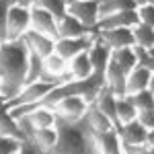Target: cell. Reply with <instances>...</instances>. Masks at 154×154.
<instances>
[{
	"label": "cell",
	"mask_w": 154,
	"mask_h": 154,
	"mask_svg": "<svg viewBox=\"0 0 154 154\" xmlns=\"http://www.w3.org/2000/svg\"><path fill=\"white\" fill-rule=\"evenodd\" d=\"M29 48L21 39L4 41L0 45V93L4 101H11L23 91L27 70H29Z\"/></svg>",
	"instance_id": "1"
},
{
	"label": "cell",
	"mask_w": 154,
	"mask_h": 154,
	"mask_svg": "<svg viewBox=\"0 0 154 154\" xmlns=\"http://www.w3.org/2000/svg\"><path fill=\"white\" fill-rule=\"evenodd\" d=\"M56 130H58V142L54 146V154H99L95 146V136L88 128V121H66L56 119Z\"/></svg>",
	"instance_id": "2"
},
{
	"label": "cell",
	"mask_w": 154,
	"mask_h": 154,
	"mask_svg": "<svg viewBox=\"0 0 154 154\" xmlns=\"http://www.w3.org/2000/svg\"><path fill=\"white\" fill-rule=\"evenodd\" d=\"M31 29V6L14 2L6 14V41H14Z\"/></svg>",
	"instance_id": "3"
},
{
	"label": "cell",
	"mask_w": 154,
	"mask_h": 154,
	"mask_svg": "<svg viewBox=\"0 0 154 154\" xmlns=\"http://www.w3.org/2000/svg\"><path fill=\"white\" fill-rule=\"evenodd\" d=\"M101 0H74L68 2V14L76 17L91 31H97V23L101 19Z\"/></svg>",
	"instance_id": "4"
},
{
	"label": "cell",
	"mask_w": 154,
	"mask_h": 154,
	"mask_svg": "<svg viewBox=\"0 0 154 154\" xmlns=\"http://www.w3.org/2000/svg\"><path fill=\"white\" fill-rule=\"evenodd\" d=\"M58 84L54 82H45V80H37V82H31L23 86V91L19 93V95L11 99V101H6V105L8 107H17V105H37L41 99H45V97L56 88Z\"/></svg>",
	"instance_id": "5"
},
{
	"label": "cell",
	"mask_w": 154,
	"mask_h": 154,
	"mask_svg": "<svg viewBox=\"0 0 154 154\" xmlns=\"http://www.w3.org/2000/svg\"><path fill=\"white\" fill-rule=\"evenodd\" d=\"M95 39H97V31L91 33V35H82V37H62V39L56 41V54H60L64 60H72L80 51L91 49Z\"/></svg>",
	"instance_id": "6"
},
{
	"label": "cell",
	"mask_w": 154,
	"mask_h": 154,
	"mask_svg": "<svg viewBox=\"0 0 154 154\" xmlns=\"http://www.w3.org/2000/svg\"><path fill=\"white\" fill-rule=\"evenodd\" d=\"M86 109H88V103L78 95L66 97V99H62V101H58L54 105L56 115L60 119H66V121H80L84 117V113H86Z\"/></svg>",
	"instance_id": "7"
},
{
	"label": "cell",
	"mask_w": 154,
	"mask_h": 154,
	"mask_svg": "<svg viewBox=\"0 0 154 154\" xmlns=\"http://www.w3.org/2000/svg\"><path fill=\"white\" fill-rule=\"evenodd\" d=\"M99 39L111 49H121V48H134V33L130 27H119V29H105V31H97Z\"/></svg>",
	"instance_id": "8"
},
{
	"label": "cell",
	"mask_w": 154,
	"mask_h": 154,
	"mask_svg": "<svg viewBox=\"0 0 154 154\" xmlns=\"http://www.w3.org/2000/svg\"><path fill=\"white\" fill-rule=\"evenodd\" d=\"M23 41L27 43L31 54H37L41 58H48L49 54L56 51V39L49 35H43V33H39L35 29H29L23 35Z\"/></svg>",
	"instance_id": "9"
},
{
	"label": "cell",
	"mask_w": 154,
	"mask_h": 154,
	"mask_svg": "<svg viewBox=\"0 0 154 154\" xmlns=\"http://www.w3.org/2000/svg\"><path fill=\"white\" fill-rule=\"evenodd\" d=\"M31 29H35L43 35L54 37L56 41L60 39L58 35V19L51 14V12L43 11V8H37V6H31Z\"/></svg>",
	"instance_id": "10"
},
{
	"label": "cell",
	"mask_w": 154,
	"mask_h": 154,
	"mask_svg": "<svg viewBox=\"0 0 154 154\" xmlns=\"http://www.w3.org/2000/svg\"><path fill=\"white\" fill-rule=\"evenodd\" d=\"M140 23V17H138V8L134 11H119L113 14H107L101 17L99 23H97V31H105V29H119V27H134V25Z\"/></svg>",
	"instance_id": "11"
},
{
	"label": "cell",
	"mask_w": 154,
	"mask_h": 154,
	"mask_svg": "<svg viewBox=\"0 0 154 154\" xmlns=\"http://www.w3.org/2000/svg\"><path fill=\"white\" fill-rule=\"evenodd\" d=\"M95 103H97V107L105 113L107 117L111 119V123L115 125V130H119V128H121V123H119V119H117V95H115L107 84L99 91Z\"/></svg>",
	"instance_id": "12"
},
{
	"label": "cell",
	"mask_w": 154,
	"mask_h": 154,
	"mask_svg": "<svg viewBox=\"0 0 154 154\" xmlns=\"http://www.w3.org/2000/svg\"><path fill=\"white\" fill-rule=\"evenodd\" d=\"M0 136H11L17 140H25V131L19 123V119L11 115V109L6 105V101H0Z\"/></svg>",
	"instance_id": "13"
},
{
	"label": "cell",
	"mask_w": 154,
	"mask_h": 154,
	"mask_svg": "<svg viewBox=\"0 0 154 154\" xmlns=\"http://www.w3.org/2000/svg\"><path fill=\"white\" fill-rule=\"evenodd\" d=\"M95 146L99 154H123L121 150V138H119L117 130H109V131H101L95 134Z\"/></svg>",
	"instance_id": "14"
},
{
	"label": "cell",
	"mask_w": 154,
	"mask_h": 154,
	"mask_svg": "<svg viewBox=\"0 0 154 154\" xmlns=\"http://www.w3.org/2000/svg\"><path fill=\"white\" fill-rule=\"evenodd\" d=\"M125 80H128V74L121 70V66L115 60L111 58V62L107 64V70H105V84L117 97H123L125 95Z\"/></svg>",
	"instance_id": "15"
},
{
	"label": "cell",
	"mask_w": 154,
	"mask_h": 154,
	"mask_svg": "<svg viewBox=\"0 0 154 154\" xmlns=\"http://www.w3.org/2000/svg\"><path fill=\"white\" fill-rule=\"evenodd\" d=\"M117 134L121 138V142H125V144H146L148 142V130L138 121V117L128 121V123H123L117 130Z\"/></svg>",
	"instance_id": "16"
},
{
	"label": "cell",
	"mask_w": 154,
	"mask_h": 154,
	"mask_svg": "<svg viewBox=\"0 0 154 154\" xmlns=\"http://www.w3.org/2000/svg\"><path fill=\"white\" fill-rule=\"evenodd\" d=\"M91 33H95V31H91L86 25H82L76 17H72V14H68V12L58 21L60 39H62V37H82V35H91Z\"/></svg>",
	"instance_id": "17"
},
{
	"label": "cell",
	"mask_w": 154,
	"mask_h": 154,
	"mask_svg": "<svg viewBox=\"0 0 154 154\" xmlns=\"http://www.w3.org/2000/svg\"><path fill=\"white\" fill-rule=\"evenodd\" d=\"M84 119L88 121V128L95 131V134H101V131H109V130H115V125L111 123V119L107 117L105 113L97 107V103H91L86 113H84Z\"/></svg>",
	"instance_id": "18"
},
{
	"label": "cell",
	"mask_w": 154,
	"mask_h": 154,
	"mask_svg": "<svg viewBox=\"0 0 154 154\" xmlns=\"http://www.w3.org/2000/svg\"><path fill=\"white\" fill-rule=\"evenodd\" d=\"M150 76H152L150 70H146V68H142V66H136V68L128 74V80H125V95H134V93L146 91L148 84H150Z\"/></svg>",
	"instance_id": "19"
},
{
	"label": "cell",
	"mask_w": 154,
	"mask_h": 154,
	"mask_svg": "<svg viewBox=\"0 0 154 154\" xmlns=\"http://www.w3.org/2000/svg\"><path fill=\"white\" fill-rule=\"evenodd\" d=\"M25 117L31 121V125H33V128H54L58 115H56L54 107L39 105V107H33Z\"/></svg>",
	"instance_id": "20"
},
{
	"label": "cell",
	"mask_w": 154,
	"mask_h": 154,
	"mask_svg": "<svg viewBox=\"0 0 154 154\" xmlns=\"http://www.w3.org/2000/svg\"><path fill=\"white\" fill-rule=\"evenodd\" d=\"M88 56H91L93 72H105L107 70V64L111 62V49L107 48L105 43L99 39V35H97L95 43L91 45V49H88Z\"/></svg>",
	"instance_id": "21"
},
{
	"label": "cell",
	"mask_w": 154,
	"mask_h": 154,
	"mask_svg": "<svg viewBox=\"0 0 154 154\" xmlns=\"http://www.w3.org/2000/svg\"><path fill=\"white\" fill-rule=\"evenodd\" d=\"M68 70H70L72 78H76V80L88 78V76L93 74V64H91L88 49H86V51H80L78 56H74L72 60H68Z\"/></svg>",
	"instance_id": "22"
},
{
	"label": "cell",
	"mask_w": 154,
	"mask_h": 154,
	"mask_svg": "<svg viewBox=\"0 0 154 154\" xmlns=\"http://www.w3.org/2000/svg\"><path fill=\"white\" fill-rule=\"evenodd\" d=\"M131 33H134V41L136 45H140L144 49L154 48V29L146 23H138L131 27Z\"/></svg>",
	"instance_id": "23"
},
{
	"label": "cell",
	"mask_w": 154,
	"mask_h": 154,
	"mask_svg": "<svg viewBox=\"0 0 154 154\" xmlns=\"http://www.w3.org/2000/svg\"><path fill=\"white\" fill-rule=\"evenodd\" d=\"M111 58L121 66V70L125 72V74H130V72L138 66V60H136V51H134V48L113 49V51H111Z\"/></svg>",
	"instance_id": "24"
},
{
	"label": "cell",
	"mask_w": 154,
	"mask_h": 154,
	"mask_svg": "<svg viewBox=\"0 0 154 154\" xmlns=\"http://www.w3.org/2000/svg\"><path fill=\"white\" fill-rule=\"evenodd\" d=\"M31 6H37V8H43V11L51 12L60 21L68 12V0H31Z\"/></svg>",
	"instance_id": "25"
},
{
	"label": "cell",
	"mask_w": 154,
	"mask_h": 154,
	"mask_svg": "<svg viewBox=\"0 0 154 154\" xmlns=\"http://www.w3.org/2000/svg\"><path fill=\"white\" fill-rule=\"evenodd\" d=\"M138 8L136 0H101V17H107V14H113V12L119 11H134Z\"/></svg>",
	"instance_id": "26"
},
{
	"label": "cell",
	"mask_w": 154,
	"mask_h": 154,
	"mask_svg": "<svg viewBox=\"0 0 154 154\" xmlns=\"http://www.w3.org/2000/svg\"><path fill=\"white\" fill-rule=\"evenodd\" d=\"M136 117H138L136 105L125 95L117 97V119H119V123L123 125V123H128V121H131V119H136Z\"/></svg>",
	"instance_id": "27"
},
{
	"label": "cell",
	"mask_w": 154,
	"mask_h": 154,
	"mask_svg": "<svg viewBox=\"0 0 154 154\" xmlns=\"http://www.w3.org/2000/svg\"><path fill=\"white\" fill-rule=\"evenodd\" d=\"M31 54V51H29ZM43 58L41 56H37V54H31L29 56V70H27V78H25V86L31 82H37L39 78H41V74H43Z\"/></svg>",
	"instance_id": "28"
},
{
	"label": "cell",
	"mask_w": 154,
	"mask_h": 154,
	"mask_svg": "<svg viewBox=\"0 0 154 154\" xmlns=\"http://www.w3.org/2000/svg\"><path fill=\"white\" fill-rule=\"evenodd\" d=\"M125 97L136 105L138 111H150V109H154V95L148 88L140 91V93H134V95H125Z\"/></svg>",
	"instance_id": "29"
},
{
	"label": "cell",
	"mask_w": 154,
	"mask_h": 154,
	"mask_svg": "<svg viewBox=\"0 0 154 154\" xmlns=\"http://www.w3.org/2000/svg\"><path fill=\"white\" fill-rule=\"evenodd\" d=\"M134 51H136V60H138V66H142L146 70L154 72V56L148 51V49L140 48V45H134Z\"/></svg>",
	"instance_id": "30"
},
{
	"label": "cell",
	"mask_w": 154,
	"mask_h": 154,
	"mask_svg": "<svg viewBox=\"0 0 154 154\" xmlns=\"http://www.w3.org/2000/svg\"><path fill=\"white\" fill-rule=\"evenodd\" d=\"M19 146H21V140L11 136H0V154H17Z\"/></svg>",
	"instance_id": "31"
},
{
	"label": "cell",
	"mask_w": 154,
	"mask_h": 154,
	"mask_svg": "<svg viewBox=\"0 0 154 154\" xmlns=\"http://www.w3.org/2000/svg\"><path fill=\"white\" fill-rule=\"evenodd\" d=\"M14 2H19V0H0V35L4 41H6V14Z\"/></svg>",
	"instance_id": "32"
},
{
	"label": "cell",
	"mask_w": 154,
	"mask_h": 154,
	"mask_svg": "<svg viewBox=\"0 0 154 154\" xmlns=\"http://www.w3.org/2000/svg\"><path fill=\"white\" fill-rule=\"evenodd\" d=\"M138 17H140V23H146L154 29V4H142V6H138Z\"/></svg>",
	"instance_id": "33"
},
{
	"label": "cell",
	"mask_w": 154,
	"mask_h": 154,
	"mask_svg": "<svg viewBox=\"0 0 154 154\" xmlns=\"http://www.w3.org/2000/svg\"><path fill=\"white\" fill-rule=\"evenodd\" d=\"M17 154H48V152L43 148H39L33 140H23L21 146H19V150H17Z\"/></svg>",
	"instance_id": "34"
},
{
	"label": "cell",
	"mask_w": 154,
	"mask_h": 154,
	"mask_svg": "<svg viewBox=\"0 0 154 154\" xmlns=\"http://www.w3.org/2000/svg\"><path fill=\"white\" fill-rule=\"evenodd\" d=\"M138 121L146 130H152L154 128V109H150V111H138Z\"/></svg>",
	"instance_id": "35"
},
{
	"label": "cell",
	"mask_w": 154,
	"mask_h": 154,
	"mask_svg": "<svg viewBox=\"0 0 154 154\" xmlns=\"http://www.w3.org/2000/svg\"><path fill=\"white\" fill-rule=\"evenodd\" d=\"M146 144H152V146H154V128H152V130H148V142H146Z\"/></svg>",
	"instance_id": "36"
},
{
	"label": "cell",
	"mask_w": 154,
	"mask_h": 154,
	"mask_svg": "<svg viewBox=\"0 0 154 154\" xmlns=\"http://www.w3.org/2000/svg\"><path fill=\"white\" fill-rule=\"evenodd\" d=\"M148 91L154 95V72H152V76H150V84H148Z\"/></svg>",
	"instance_id": "37"
},
{
	"label": "cell",
	"mask_w": 154,
	"mask_h": 154,
	"mask_svg": "<svg viewBox=\"0 0 154 154\" xmlns=\"http://www.w3.org/2000/svg\"><path fill=\"white\" fill-rule=\"evenodd\" d=\"M136 4L138 6H142V4H154V0H136Z\"/></svg>",
	"instance_id": "38"
},
{
	"label": "cell",
	"mask_w": 154,
	"mask_h": 154,
	"mask_svg": "<svg viewBox=\"0 0 154 154\" xmlns=\"http://www.w3.org/2000/svg\"><path fill=\"white\" fill-rule=\"evenodd\" d=\"M148 51H150V54H152V56H154V48H150V49H148Z\"/></svg>",
	"instance_id": "39"
},
{
	"label": "cell",
	"mask_w": 154,
	"mask_h": 154,
	"mask_svg": "<svg viewBox=\"0 0 154 154\" xmlns=\"http://www.w3.org/2000/svg\"><path fill=\"white\" fill-rule=\"evenodd\" d=\"M2 43H4V39H2V35H0V45H2Z\"/></svg>",
	"instance_id": "40"
},
{
	"label": "cell",
	"mask_w": 154,
	"mask_h": 154,
	"mask_svg": "<svg viewBox=\"0 0 154 154\" xmlns=\"http://www.w3.org/2000/svg\"><path fill=\"white\" fill-rule=\"evenodd\" d=\"M0 101H4V97H2V93H0Z\"/></svg>",
	"instance_id": "41"
},
{
	"label": "cell",
	"mask_w": 154,
	"mask_h": 154,
	"mask_svg": "<svg viewBox=\"0 0 154 154\" xmlns=\"http://www.w3.org/2000/svg\"><path fill=\"white\" fill-rule=\"evenodd\" d=\"M0 86H2V80H0Z\"/></svg>",
	"instance_id": "42"
},
{
	"label": "cell",
	"mask_w": 154,
	"mask_h": 154,
	"mask_svg": "<svg viewBox=\"0 0 154 154\" xmlns=\"http://www.w3.org/2000/svg\"><path fill=\"white\" fill-rule=\"evenodd\" d=\"M68 2H74V0H68Z\"/></svg>",
	"instance_id": "43"
},
{
	"label": "cell",
	"mask_w": 154,
	"mask_h": 154,
	"mask_svg": "<svg viewBox=\"0 0 154 154\" xmlns=\"http://www.w3.org/2000/svg\"><path fill=\"white\" fill-rule=\"evenodd\" d=\"M49 154H54V152H49Z\"/></svg>",
	"instance_id": "44"
}]
</instances>
